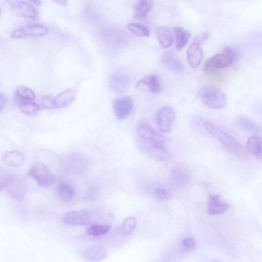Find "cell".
Instances as JSON below:
<instances>
[{"label": "cell", "mask_w": 262, "mask_h": 262, "mask_svg": "<svg viewBox=\"0 0 262 262\" xmlns=\"http://www.w3.org/2000/svg\"><path fill=\"white\" fill-rule=\"evenodd\" d=\"M141 150L148 157L159 162L170 159L164 136L147 123L141 124L137 130Z\"/></svg>", "instance_id": "obj_1"}, {"label": "cell", "mask_w": 262, "mask_h": 262, "mask_svg": "<svg viewBox=\"0 0 262 262\" xmlns=\"http://www.w3.org/2000/svg\"><path fill=\"white\" fill-rule=\"evenodd\" d=\"M203 124L206 130L222 144L227 151L239 159H247L245 149L233 136L212 123L205 122Z\"/></svg>", "instance_id": "obj_2"}, {"label": "cell", "mask_w": 262, "mask_h": 262, "mask_svg": "<svg viewBox=\"0 0 262 262\" xmlns=\"http://www.w3.org/2000/svg\"><path fill=\"white\" fill-rule=\"evenodd\" d=\"M238 58V54L234 48L226 47L223 51L208 59L204 65V71L208 74L226 68L233 65Z\"/></svg>", "instance_id": "obj_3"}, {"label": "cell", "mask_w": 262, "mask_h": 262, "mask_svg": "<svg viewBox=\"0 0 262 262\" xmlns=\"http://www.w3.org/2000/svg\"><path fill=\"white\" fill-rule=\"evenodd\" d=\"M198 96L201 102L211 109H222L225 108L228 103L226 94L214 86L201 88L198 92Z\"/></svg>", "instance_id": "obj_4"}, {"label": "cell", "mask_w": 262, "mask_h": 262, "mask_svg": "<svg viewBox=\"0 0 262 262\" xmlns=\"http://www.w3.org/2000/svg\"><path fill=\"white\" fill-rule=\"evenodd\" d=\"M109 84L112 91L121 94L125 92L130 87L131 78L126 71L118 69L110 74Z\"/></svg>", "instance_id": "obj_5"}, {"label": "cell", "mask_w": 262, "mask_h": 262, "mask_svg": "<svg viewBox=\"0 0 262 262\" xmlns=\"http://www.w3.org/2000/svg\"><path fill=\"white\" fill-rule=\"evenodd\" d=\"M48 32V29L43 25L29 24L15 30L12 33L11 37L14 39L32 38L43 36Z\"/></svg>", "instance_id": "obj_6"}, {"label": "cell", "mask_w": 262, "mask_h": 262, "mask_svg": "<svg viewBox=\"0 0 262 262\" xmlns=\"http://www.w3.org/2000/svg\"><path fill=\"white\" fill-rule=\"evenodd\" d=\"M30 174L37 183L45 188L50 186L55 181L53 173L45 165L41 163L33 165Z\"/></svg>", "instance_id": "obj_7"}, {"label": "cell", "mask_w": 262, "mask_h": 262, "mask_svg": "<svg viewBox=\"0 0 262 262\" xmlns=\"http://www.w3.org/2000/svg\"><path fill=\"white\" fill-rule=\"evenodd\" d=\"M92 221L90 213L85 210L72 211L67 213L63 217L64 222L70 226L88 225Z\"/></svg>", "instance_id": "obj_8"}, {"label": "cell", "mask_w": 262, "mask_h": 262, "mask_svg": "<svg viewBox=\"0 0 262 262\" xmlns=\"http://www.w3.org/2000/svg\"><path fill=\"white\" fill-rule=\"evenodd\" d=\"M176 118L174 110L170 106H165L161 109L156 116V122L159 128L163 133L169 132Z\"/></svg>", "instance_id": "obj_9"}, {"label": "cell", "mask_w": 262, "mask_h": 262, "mask_svg": "<svg viewBox=\"0 0 262 262\" xmlns=\"http://www.w3.org/2000/svg\"><path fill=\"white\" fill-rule=\"evenodd\" d=\"M12 11L17 15L25 18L36 20L38 12L31 4L23 1L7 2Z\"/></svg>", "instance_id": "obj_10"}, {"label": "cell", "mask_w": 262, "mask_h": 262, "mask_svg": "<svg viewBox=\"0 0 262 262\" xmlns=\"http://www.w3.org/2000/svg\"><path fill=\"white\" fill-rule=\"evenodd\" d=\"M117 118L120 120L127 119L134 108V101L129 96L122 97L116 99L113 103Z\"/></svg>", "instance_id": "obj_11"}, {"label": "cell", "mask_w": 262, "mask_h": 262, "mask_svg": "<svg viewBox=\"0 0 262 262\" xmlns=\"http://www.w3.org/2000/svg\"><path fill=\"white\" fill-rule=\"evenodd\" d=\"M77 91L74 88L68 89L53 98L52 108L63 109L70 106L76 99Z\"/></svg>", "instance_id": "obj_12"}, {"label": "cell", "mask_w": 262, "mask_h": 262, "mask_svg": "<svg viewBox=\"0 0 262 262\" xmlns=\"http://www.w3.org/2000/svg\"><path fill=\"white\" fill-rule=\"evenodd\" d=\"M229 205L218 195H211L207 201V213L210 215H218L226 213Z\"/></svg>", "instance_id": "obj_13"}, {"label": "cell", "mask_w": 262, "mask_h": 262, "mask_svg": "<svg viewBox=\"0 0 262 262\" xmlns=\"http://www.w3.org/2000/svg\"><path fill=\"white\" fill-rule=\"evenodd\" d=\"M107 250L102 245H93L86 249L83 252V259L89 262H99L106 258Z\"/></svg>", "instance_id": "obj_14"}, {"label": "cell", "mask_w": 262, "mask_h": 262, "mask_svg": "<svg viewBox=\"0 0 262 262\" xmlns=\"http://www.w3.org/2000/svg\"><path fill=\"white\" fill-rule=\"evenodd\" d=\"M203 56V50L200 44L192 43L187 51V59L193 68H197L200 66Z\"/></svg>", "instance_id": "obj_15"}, {"label": "cell", "mask_w": 262, "mask_h": 262, "mask_svg": "<svg viewBox=\"0 0 262 262\" xmlns=\"http://www.w3.org/2000/svg\"><path fill=\"white\" fill-rule=\"evenodd\" d=\"M162 61L170 70L181 73L184 69V65L181 59L172 52H167L162 56Z\"/></svg>", "instance_id": "obj_16"}, {"label": "cell", "mask_w": 262, "mask_h": 262, "mask_svg": "<svg viewBox=\"0 0 262 262\" xmlns=\"http://www.w3.org/2000/svg\"><path fill=\"white\" fill-rule=\"evenodd\" d=\"M3 162L8 166L17 168L21 166L25 162V155L16 150L6 152L2 156Z\"/></svg>", "instance_id": "obj_17"}, {"label": "cell", "mask_w": 262, "mask_h": 262, "mask_svg": "<svg viewBox=\"0 0 262 262\" xmlns=\"http://www.w3.org/2000/svg\"><path fill=\"white\" fill-rule=\"evenodd\" d=\"M247 150L257 159L262 160V139L258 135H252L247 140Z\"/></svg>", "instance_id": "obj_18"}, {"label": "cell", "mask_w": 262, "mask_h": 262, "mask_svg": "<svg viewBox=\"0 0 262 262\" xmlns=\"http://www.w3.org/2000/svg\"><path fill=\"white\" fill-rule=\"evenodd\" d=\"M176 47L177 50L182 49L189 42L191 34L190 31L182 27H176L174 30Z\"/></svg>", "instance_id": "obj_19"}, {"label": "cell", "mask_w": 262, "mask_h": 262, "mask_svg": "<svg viewBox=\"0 0 262 262\" xmlns=\"http://www.w3.org/2000/svg\"><path fill=\"white\" fill-rule=\"evenodd\" d=\"M74 194V189L70 183L63 182L58 185L57 196L61 201L65 203L70 202L73 198Z\"/></svg>", "instance_id": "obj_20"}, {"label": "cell", "mask_w": 262, "mask_h": 262, "mask_svg": "<svg viewBox=\"0 0 262 262\" xmlns=\"http://www.w3.org/2000/svg\"><path fill=\"white\" fill-rule=\"evenodd\" d=\"M137 86L146 87L149 91L154 94H158L162 91L159 79L156 76L147 77L138 82Z\"/></svg>", "instance_id": "obj_21"}, {"label": "cell", "mask_w": 262, "mask_h": 262, "mask_svg": "<svg viewBox=\"0 0 262 262\" xmlns=\"http://www.w3.org/2000/svg\"><path fill=\"white\" fill-rule=\"evenodd\" d=\"M156 35L161 46L164 48H170L173 43V36L170 30L163 26L158 28Z\"/></svg>", "instance_id": "obj_22"}, {"label": "cell", "mask_w": 262, "mask_h": 262, "mask_svg": "<svg viewBox=\"0 0 262 262\" xmlns=\"http://www.w3.org/2000/svg\"><path fill=\"white\" fill-rule=\"evenodd\" d=\"M20 110L25 115L34 116L41 110V106L34 101H22L15 102Z\"/></svg>", "instance_id": "obj_23"}, {"label": "cell", "mask_w": 262, "mask_h": 262, "mask_svg": "<svg viewBox=\"0 0 262 262\" xmlns=\"http://www.w3.org/2000/svg\"><path fill=\"white\" fill-rule=\"evenodd\" d=\"M35 98L34 92L30 88L23 86L18 87L14 93L15 102L22 101H34Z\"/></svg>", "instance_id": "obj_24"}, {"label": "cell", "mask_w": 262, "mask_h": 262, "mask_svg": "<svg viewBox=\"0 0 262 262\" xmlns=\"http://www.w3.org/2000/svg\"><path fill=\"white\" fill-rule=\"evenodd\" d=\"M153 2L149 0H141L135 7V16L138 18H143L153 10Z\"/></svg>", "instance_id": "obj_25"}, {"label": "cell", "mask_w": 262, "mask_h": 262, "mask_svg": "<svg viewBox=\"0 0 262 262\" xmlns=\"http://www.w3.org/2000/svg\"><path fill=\"white\" fill-rule=\"evenodd\" d=\"M189 179L188 172L183 168H176L172 172L171 179L176 185H184L188 182Z\"/></svg>", "instance_id": "obj_26"}, {"label": "cell", "mask_w": 262, "mask_h": 262, "mask_svg": "<svg viewBox=\"0 0 262 262\" xmlns=\"http://www.w3.org/2000/svg\"><path fill=\"white\" fill-rule=\"evenodd\" d=\"M111 229L110 223L94 224L87 229V233L91 237H98L108 233Z\"/></svg>", "instance_id": "obj_27"}, {"label": "cell", "mask_w": 262, "mask_h": 262, "mask_svg": "<svg viewBox=\"0 0 262 262\" xmlns=\"http://www.w3.org/2000/svg\"><path fill=\"white\" fill-rule=\"evenodd\" d=\"M136 226V219L134 217H129L122 224L119 229V232L124 236H129L134 233Z\"/></svg>", "instance_id": "obj_28"}, {"label": "cell", "mask_w": 262, "mask_h": 262, "mask_svg": "<svg viewBox=\"0 0 262 262\" xmlns=\"http://www.w3.org/2000/svg\"><path fill=\"white\" fill-rule=\"evenodd\" d=\"M238 124L242 130L247 132L259 133L261 131V129L255 123L246 117L239 118Z\"/></svg>", "instance_id": "obj_29"}, {"label": "cell", "mask_w": 262, "mask_h": 262, "mask_svg": "<svg viewBox=\"0 0 262 262\" xmlns=\"http://www.w3.org/2000/svg\"><path fill=\"white\" fill-rule=\"evenodd\" d=\"M127 28L137 36L148 37L149 36V31L148 28L144 25L131 23L127 25Z\"/></svg>", "instance_id": "obj_30"}, {"label": "cell", "mask_w": 262, "mask_h": 262, "mask_svg": "<svg viewBox=\"0 0 262 262\" xmlns=\"http://www.w3.org/2000/svg\"><path fill=\"white\" fill-rule=\"evenodd\" d=\"M209 35V34L208 32L199 34L195 37L192 43L201 45L208 39Z\"/></svg>", "instance_id": "obj_31"}, {"label": "cell", "mask_w": 262, "mask_h": 262, "mask_svg": "<svg viewBox=\"0 0 262 262\" xmlns=\"http://www.w3.org/2000/svg\"><path fill=\"white\" fill-rule=\"evenodd\" d=\"M13 176L7 173H5L4 175L2 174L1 176V188L3 189L4 187L8 185L10 183L13 181Z\"/></svg>", "instance_id": "obj_32"}, {"label": "cell", "mask_w": 262, "mask_h": 262, "mask_svg": "<svg viewBox=\"0 0 262 262\" xmlns=\"http://www.w3.org/2000/svg\"><path fill=\"white\" fill-rule=\"evenodd\" d=\"M182 245L186 249H193L196 246V242L193 239L185 238L182 241Z\"/></svg>", "instance_id": "obj_33"}, {"label": "cell", "mask_w": 262, "mask_h": 262, "mask_svg": "<svg viewBox=\"0 0 262 262\" xmlns=\"http://www.w3.org/2000/svg\"><path fill=\"white\" fill-rule=\"evenodd\" d=\"M53 97L46 96L43 97L41 100V103L45 108L48 109H53L52 101Z\"/></svg>", "instance_id": "obj_34"}, {"label": "cell", "mask_w": 262, "mask_h": 262, "mask_svg": "<svg viewBox=\"0 0 262 262\" xmlns=\"http://www.w3.org/2000/svg\"><path fill=\"white\" fill-rule=\"evenodd\" d=\"M156 197L161 200H166L170 198L169 194L163 189H159L156 192Z\"/></svg>", "instance_id": "obj_35"}, {"label": "cell", "mask_w": 262, "mask_h": 262, "mask_svg": "<svg viewBox=\"0 0 262 262\" xmlns=\"http://www.w3.org/2000/svg\"><path fill=\"white\" fill-rule=\"evenodd\" d=\"M7 103V99L6 96L4 94L1 93L0 96V108H1V112L3 111V109L5 107Z\"/></svg>", "instance_id": "obj_36"}, {"label": "cell", "mask_w": 262, "mask_h": 262, "mask_svg": "<svg viewBox=\"0 0 262 262\" xmlns=\"http://www.w3.org/2000/svg\"><path fill=\"white\" fill-rule=\"evenodd\" d=\"M56 3L61 5V6H66V2H63V1H58V2H55Z\"/></svg>", "instance_id": "obj_37"}, {"label": "cell", "mask_w": 262, "mask_h": 262, "mask_svg": "<svg viewBox=\"0 0 262 262\" xmlns=\"http://www.w3.org/2000/svg\"><path fill=\"white\" fill-rule=\"evenodd\" d=\"M30 3H32L34 5H37V6H39L41 4V2H37V1L30 2Z\"/></svg>", "instance_id": "obj_38"}, {"label": "cell", "mask_w": 262, "mask_h": 262, "mask_svg": "<svg viewBox=\"0 0 262 262\" xmlns=\"http://www.w3.org/2000/svg\"><path fill=\"white\" fill-rule=\"evenodd\" d=\"M214 262H219V261H214Z\"/></svg>", "instance_id": "obj_39"}]
</instances>
